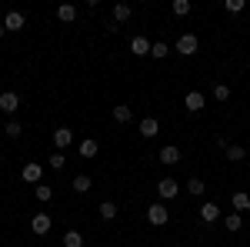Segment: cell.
<instances>
[{"mask_svg":"<svg viewBox=\"0 0 250 247\" xmlns=\"http://www.w3.org/2000/svg\"><path fill=\"white\" fill-rule=\"evenodd\" d=\"M167 54H170V47H167L164 40H157L154 47H150V57H157V60H164V57H167Z\"/></svg>","mask_w":250,"mask_h":247,"instance_id":"cell-27","label":"cell"},{"mask_svg":"<svg viewBox=\"0 0 250 247\" xmlns=\"http://www.w3.org/2000/svg\"><path fill=\"white\" fill-rule=\"evenodd\" d=\"M130 14H134V7H130V3H114L110 20H114V23H127V20H130Z\"/></svg>","mask_w":250,"mask_h":247,"instance_id":"cell-12","label":"cell"},{"mask_svg":"<svg viewBox=\"0 0 250 247\" xmlns=\"http://www.w3.org/2000/svg\"><path fill=\"white\" fill-rule=\"evenodd\" d=\"M57 20L60 23H74V20H77V7H74V3H60L57 7Z\"/></svg>","mask_w":250,"mask_h":247,"instance_id":"cell-13","label":"cell"},{"mask_svg":"<svg viewBox=\"0 0 250 247\" xmlns=\"http://www.w3.org/2000/svg\"><path fill=\"white\" fill-rule=\"evenodd\" d=\"M3 134H7V137H20V134H23V127H20L17 120H7V127H3Z\"/></svg>","mask_w":250,"mask_h":247,"instance_id":"cell-29","label":"cell"},{"mask_svg":"<svg viewBox=\"0 0 250 247\" xmlns=\"http://www.w3.org/2000/svg\"><path fill=\"white\" fill-rule=\"evenodd\" d=\"M224 227L230 230V234H237V230L244 227V217H240V214H227V217H224Z\"/></svg>","mask_w":250,"mask_h":247,"instance_id":"cell-21","label":"cell"},{"mask_svg":"<svg viewBox=\"0 0 250 247\" xmlns=\"http://www.w3.org/2000/svg\"><path fill=\"white\" fill-rule=\"evenodd\" d=\"M63 164H67L63 151H57V154H50V157H47V167H50V171H63Z\"/></svg>","mask_w":250,"mask_h":247,"instance_id":"cell-23","label":"cell"},{"mask_svg":"<svg viewBox=\"0 0 250 247\" xmlns=\"http://www.w3.org/2000/svg\"><path fill=\"white\" fill-rule=\"evenodd\" d=\"M147 221H150L154 227H164V224L170 221V210L164 207V201H157V204H150V207H147Z\"/></svg>","mask_w":250,"mask_h":247,"instance_id":"cell-1","label":"cell"},{"mask_svg":"<svg viewBox=\"0 0 250 247\" xmlns=\"http://www.w3.org/2000/svg\"><path fill=\"white\" fill-rule=\"evenodd\" d=\"M90 187H94V184H90L87 174H77V177H74V190H77V194H87Z\"/></svg>","mask_w":250,"mask_h":247,"instance_id":"cell-24","label":"cell"},{"mask_svg":"<svg viewBox=\"0 0 250 247\" xmlns=\"http://www.w3.org/2000/svg\"><path fill=\"white\" fill-rule=\"evenodd\" d=\"M204 104H207V100H204V94H197V90H190V94L184 97V107H187L190 114H200V111H204Z\"/></svg>","mask_w":250,"mask_h":247,"instance_id":"cell-10","label":"cell"},{"mask_svg":"<svg viewBox=\"0 0 250 247\" xmlns=\"http://www.w3.org/2000/svg\"><path fill=\"white\" fill-rule=\"evenodd\" d=\"M70 144H74V131H70V127H57V131H54V147H57V151H67Z\"/></svg>","mask_w":250,"mask_h":247,"instance_id":"cell-7","label":"cell"},{"mask_svg":"<svg viewBox=\"0 0 250 247\" xmlns=\"http://www.w3.org/2000/svg\"><path fill=\"white\" fill-rule=\"evenodd\" d=\"M17 107H20V97L14 94V90H3V94H0V111H3V114H14Z\"/></svg>","mask_w":250,"mask_h":247,"instance_id":"cell-9","label":"cell"},{"mask_svg":"<svg viewBox=\"0 0 250 247\" xmlns=\"http://www.w3.org/2000/svg\"><path fill=\"white\" fill-rule=\"evenodd\" d=\"M114 120L117 124H130V120H134V111H130L127 104H117L114 107Z\"/></svg>","mask_w":250,"mask_h":247,"instance_id":"cell-17","label":"cell"},{"mask_svg":"<svg viewBox=\"0 0 250 247\" xmlns=\"http://www.w3.org/2000/svg\"><path fill=\"white\" fill-rule=\"evenodd\" d=\"M23 23H27V17H23L20 10H7V17H3V30L17 34V30H23Z\"/></svg>","mask_w":250,"mask_h":247,"instance_id":"cell-5","label":"cell"},{"mask_svg":"<svg viewBox=\"0 0 250 247\" xmlns=\"http://www.w3.org/2000/svg\"><path fill=\"white\" fill-rule=\"evenodd\" d=\"M20 177H23L27 184H40V180H43V164H37V160L23 164V171H20Z\"/></svg>","mask_w":250,"mask_h":247,"instance_id":"cell-2","label":"cell"},{"mask_svg":"<svg viewBox=\"0 0 250 247\" xmlns=\"http://www.w3.org/2000/svg\"><path fill=\"white\" fill-rule=\"evenodd\" d=\"M157 194H160V201H173V197L180 194V184H177L173 177H164V180L157 184Z\"/></svg>","mask_w":250,"mask_h":247,"instance_id":"cell-4","label":"cell"},{"mask_svg":"<svg viewBox=\"0 0 250 247\" xmlns=\"http://www.w3.org/2000/svg\"><path fill=\"white\" fill-rule=\"evenodd\" d=\"M150 47H154V44H150L147 37H140V34H137V37L130 40V50H134L137 57H150Z\"/></svg>","mask_w":250,"mask_h":247,"instance_id":"cell-11","label":"cell"},{"mask_svg":"<svg viewBox=\"0 0 250 247\" xmlns=\"http://www.w3.org/2000/svg\"><path fill=\"white\" fill-rule=\"evenodd\" d=\"M227 160H233V164H237V160H244V157H247V151H244V147H240V144H227Z\"/></svg>","mask_w":250,"mask_h":247,"instance_id":"cell-22","label":"cell"},{"mask_svg":"<svg viewBox=\"0 0 250 247\" xmlns=\"http://www.w3.org/2000/svg\"><path fill=\"white\" fill-rule=\"evenodd\" d=\"M213 97H217V100H230V87H227V84H217V87H213Z\"/></svg>","mask_w":250,"mask_h":247,"instance_id":"cell-30","label":"cell"},{"mask_svg":"<svg viewBox=\"0 0 250 247\" xmlns=\"http://www.w3.org/2000/svg\"><path fill=\"white\" fill-rule=\"evenodd\" d=\"M224 7H227V10H230V14H240V10H244V7H247V3H244V0H227V3H224Z\"/></svg>","mask_w":250,"mask_h":247,"instance_id":"cell-31","label":"cell"},{"mask_svg":"<svg viewBox=\"0 0 250 247\" xmlns=\"http://www.w3.org/2000/svg\"><path fill=\"white\" fill-rule=\"evenodd\" d=\"M170 10L177 14V17H187V14H190V0H173Z\"/></svg>","mask_w":250,"mask_h":247,"instance_id":"cell-26","label":"cell"},{"mask_svg":"<svg viewBox=\"0 0 250 247\" xmlns=\"http://www.w3.org/2000/svg\"><path fill=\"white\" fill-rule=\"evenodd\" d=\"M177 54H184V57L197 54V34H180V40H177Z\"/></svg>","mask_w":250,"mask_h":247,"instance_id":"cell-6","label":"cell"},{"mask_svg":"<svg viewBox=\"0 0 250 247\" xmlns=\"http://www.w3.org/2000/svg\"><path fill=\"white\" fill-rule=\"evenodd\" d=\"M97 214H100V221H114V217H117V204H114V201H104Z\"/></svg>","mask_w":250,"mask_h":247,"instance_id":"cell-20","label":"cell"},{"mask_svg":"<svg viewBox=\"0 0 250 247\" xmlns=\"http://www.w3.org/2000/svg\"><path fill=\"white\" fill-rule=\"evenodd\" d=\"M157 131H160V120H157V117H144V120H140V134H144V137H157Z\"/></svg>","mask_w":250,"mask_h":247,"instance_id":"cell-15","label":"cell"},{"mask_svg":"<svg viewBox=\"0 0 250 247\" xmlns=\"http://www.w3.org/2000/svg\"><path fill=\"white\" fill-rule=\"evenodd\" d=\"M50 197H54V190L47 187V184H37V201H40V204H47Z\"/></svg>","mask_w":250,"mask_h":247,"instance_id":"cell-28","label":"cell"},{"mask_svg":"<svg viewBox=\"0 0 250 247\" xmlns=\"http://www.w3.org/2000/svg\"><path fill=\"white\" fill-rule=\"evenodd\" d=\"M97 151H100V144H97L94 137H87V140H80V157H97Z\"/></svg>","mask_w":250,"mask_h":247,"instance_id":"cell-18","label":"cell"},{"mask_svg":"<svg viewBox=\"0 0 250 247\" xmlns=\"http://www.w3.org/2000/svg\"><path fill=\"white\" fill-rule=\"evenodd\" d=\"M50 227H54L50 214H34V217H30V230H34L37 237H43V234H50Z\"/></svg>","mask_w":250,"mask_h":247,"instance_id":"cell-3","label":"cell"},{"mask_svg":"<svg viewBox=\"0 0 250 247\" xmlns=\"http://www.w3.org/2000/svg\"><path fill=\"white\" fill-rule=\"evenodd\" d=\"M187 194H190V197H204V194H207V184H204V180H200V177H190V180H187Z\"/></svg>","mask_w":250,"mask_h":247,"instance_id":"cell-16","label":"cell"},{"mask_svg":"<svg viewBox=\"0 0 250 247\" xmlns=\"http://www.w3.org/2000/svg\"><path fill=\"white\" fill-rule=\"evenodd\" d=\"M157 160H160V164H167V167H173V164H180V147H173V144H167V147H160V154H157Z\"/></svg>","mask_w":250,"mask_h":247,"instance_id":"cell-8","label":"cell"},{"mask_svg":"<svg viewBox=\"0 0 250 247\" xmlns=\"http://www.w3.org/2000/svg\"><path fill=\"white\" fill-rule=\"evenodd\" d=\"M230 204H233V210H250V194L247 190H237L230 197Z\"/></svg>","mask_w":250,"mask_h":247,"instance_id":"cell-19","label":"cell"},{"mask_svg":"<svg viewBox=\"0 0 250 247\" xmlns=\"http://www.w3.org/2000/svg\"><path fill=\"white\" fill-rule=\"evenodd\" d=\"M3 34H7V30H3V23H0V37H3Z\"/></svg>","mask_w":250,"mask_h":247,"instance_id":"cell-32","label":"cell"},{"mask_svg":"<svg viewBox=\"0 0 250 247\" xmlns=\"http://www.w3.org/2000/svg\"><path fill=\"white\" fill-rule=\"evenodd\" d=\"M217 217H220V207H217L213 201H207V204L200 207V221H204V224H213Z\"/></svg>","mask_w":250,"mask_h":247,"instance_id":"cell-14","label":"cell"},{"mask_svg":"<svg viewBox=\"0 0 250 247\" xmlns=\"http://www.w3.org/2000/svg\"><path fill=\"white\" fill-rule=\"evenodd\" d=\"M63 247H83L80 230H67V234H63Z\"/></svg>","mask_w":250,"mask_h":247,"instance_id":"cell-25","label":"cell"}]
</instances>
